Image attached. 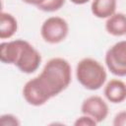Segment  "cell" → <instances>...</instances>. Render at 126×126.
Returning a JSON list of instances; mask_svg holds the SVG:
<instances>
[{"label":"cell","mask_w":126,"mask_h":126,"mask_svg":"<svg viewBox=\"0 0 126 126\" xmlns=\"http://www.w3.org/2000/svg\"><path fill=\"white\" fill-rule=\"evenodd\" d=\"M23 2H25V3H27V4H29V5H32V6H35L36 8L40 5V4H42L45 0H22Z\"/></svg>","instance_id":"9a60e30c"},{"label":"cell","mask_w":126,"mask_h":126,"mask_svg":"<svg viewBox=\"0 0 126 126\" xmlns=\"http://www.w3.org/2000/svg\"><path fill=\"white\" fill-rule=\"evenodd\" d=\"M70 1L75 5H84L88 2H90L91 0H70Z\"/></svg>","instance_id":"2e32d148"},{"label":"cell","mask_w":126,"mask_h":126,"mask_svg":"<svg viewBox=\"0 0 126 126\" xmlns=\"http://www.w3.org/2000/svg\"><path fill=\"white\" fill-rule=\"evenodd\" d=\"M112 124L113 126H126V110H122L116 113Z\"/></svg>","instance_id":"5bb4252c"},{"label":"cell","mask_w":126,"mask_h":126,"mask_svg":"<svg viewBox=\"0 0 126 126\" xmlns=\"http://www.w3.org/2000/svg\"><path fill=\"white\" fill-rule=\"evenodd\" d=\"M72 81L70 63L62 57H53L43 66L41 72L29 80L23 87L24 99L32 106H41L65 91Z\"/></svg>","instance_id":"6da1fadb"},{"label":"cell","mask_w":126,"mask_h":126,"mask_svg":"<svg viewBox=\"0 0 126 126\" xmlns=\"http://www.w3.org/2000/svg\"><path fill=\"white\" fill-rule=\"evenodd\" d=\"M0 60L4 64L16 66L22 73H34L41 64V55L29 41L14 39L0 44Z\"/></svg>","instance_id":"7a4b0ae2"},{"label":"cell","mask_w":126,"mask_h":126,"mask_svg":"<svg viewBox=\"0 0 126 126\" xmlns=\"http://www.w3.org/2000/svg\"><path fill=\"white\" fill-rule=\"evenodd\" d=\"M97 122L94 119L85 114H82L81 116H79L74 122L75 126H95Z\"/></svg>","instance_id":"4fadbf2b"},{"label":"cell","mask_w":126,"mask_h":126,"mask_svg":"<svg viewBox=\"0 0 126 126\" xmlns=\"http://www.w3.org/2000/svg\"><path fill=\"white\" fill-rule=\"evenodd\" d=\"M104 97L111 103H121L126 99V84L119 79H112L103 89Z\"/></svg>","instance_id":"52a82bcc"},{"label":"cell","mask_w":126,"mask_h":126,"mask_svg":"<svg viewBox=\"0 0 126 126\" xmlns=\"http://www.w3.org/2000/svg\"><path fill=\"white\" fill-rule=\"evenodd\" d=\"M104 62L108 71L117 77L126 76V40L111 45L105 52Z\"/></svg>","instance_id":"5b68a950"},{"label":"cell","mask_w":126,"mask_h":126,"mask_svg":"<svg viewBox=\"0 0 126 126\" xmlns=\"http://www.w3.org/2000/svg\"><path fill=\"white\" fill-rule=\"evenodd\" d=\"M117 0H93L91 4L92 14L98 19H107L116 13Z\"/></svg>","instance_id":"ba28073f"},{"label":"cell","mask_w":126,"mask_h":126,"mask_svg":"<svg viewBox=\"0 0 126 126\" xmlns=\"http://www.w3.org/2000/svg\"><path fill=\"white\" fill-rule=\"evenodd\" d=\"M18 31V21L10 13L2 11L0 14V38L9 39Z\"/></svg>","instance_id":"30bf717a"},{"label":"cell","mask_w":126,"mask_h":126,"mask_svg":"<svg viewBox=\"0 0 126 126\" xmlns=\"http://www.w3.org/2000/svg\"><path fill=\"white\" fill-rule=\"evenodd\" d=\"M75 74L78 83L89 91L99 90L107 79V73L103 65L91 57L83 58L78 62Z\"/></svg>","instance_id":"3957f363"},{"label":"cell","mask_w":126,"mask_h":126,"mask_svg":"<svg viewBox=\"0 0 126 126\" xmlns=\"http://www.w3.org/2000/svg\"><path fill=\"white\" fill-rule=\"evenodd\" d=\"M66 0H45L42 4H40L37 9L43 12L52 13L60 10L65 5Z\"/></svg>","instance_id":"8fae6325"},{"label":"cell","mask_w":126,"mask_h":126,"mask_svg":"<svg viewBox=\"0 0 126 126\" xmlns=\"http://www.w3.org/2000/svg\"><path fill=\"white\" fill-rule=\"evenodd\" d=\"M69 33V25L67 21L58 16L47 18L40 27V35L42 39L50 44L62 42Z\"/></svg>","instance_id":"277c9868"},{"label":"cell","mask_w":126,"mask_h":126,"mask_svg":"<svg viewBox=\"0 0 126 126\" xmlns=\"http://www.w3.org/2000/svg\"><path fill=\"white\" fill-rule=\"evenodd\" d=\"M0 124L2 126H19L21 122L17 116L10 113H6L0 116Z\"/></svg>","instance_id":"7c38bea8"},{"label":"cell","mask_w":126,"mask_h":126,"mask_svg":"<svg viewBox=\"0 0 126 126\" xmlns=\"http://www.w3.org/2000/svg\"><path fill=\"white\" fill-rule=\"evenodd\" d=\"M109 107L99 95H90L85 98L81 105V113L94 119L97 124L104 121L108 115Z\"/></svg>","instance_id":"8992f818"},{"label":"cell","mask_w":126,"mask_h":126,"mask_svg":"<svg viewBox=\"0 0 126 126\" xmlns=\"http://www.w3.org/2000/svg\"><path fill=\"white\" fill-rule=\"evenodd\" d=\"M105 31L113 36H122L126 34V15L118 12L106 19Z\"/></svg>","instance_id":"9c48e42d"}]
</instances>
